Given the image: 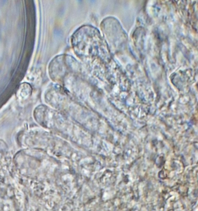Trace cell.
Instances as JSON below:
<instances>
[{"label": "cell", "instance_id": "1", "mask_svg": "<svg viewBox=\"0 0 198 211\" xmlns=\"http://www.w3.org/2000/svg\"><path fill=\"white\" fill-rule=\"evenodd\" d=\"M31 92L30 85L26 82L21 84L17 91V97L20 99L27 98Z\"/></svg>", "mask_w": 198, "mask_h": 211}]
</instances>
